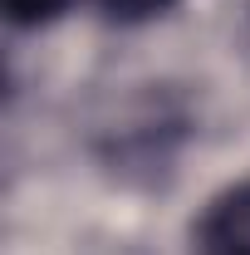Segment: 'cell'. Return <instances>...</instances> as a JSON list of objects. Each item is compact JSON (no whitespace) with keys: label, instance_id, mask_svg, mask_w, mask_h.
I'll list each match as a JSON object with an SVG mask.
<instances>
[{"label":"cell","instance_id":"1","mask_svg":"<svg viewBox=\"0 0 250 255\" xmlns=\"http://www.w3.org/2000/svg\"><path fill=\"white\" fill-rule=\"evenodd\" d=\"M196 255H250V182L216 191L191 226Z\"/></svg>","mask_w":250,"mask_h":255},{"label":"cell","instance_id":"3","mask_svg":"<svg viewBox=\"0 0 250 255\" xmlns=\"http://www.w3.org/2000/svg\"><path fill=\"white\" fill-rule=\"evenodd\" d=\"M64 5L69 0H5V15H10V25L30 30V25H49L54 15H64Z\"/></svg>","mask_w":250,"mask_h":255},{"label":"cell","instance_id":"2","mask_svg":"<svg viewBox=\"0 0 250 255\" xmlns=\"http://www.w3.org/2000/svg\"><path fill=\"white\" fill-rule=\"evenodd\" d=\"M177 0H98V10L108 15V20H118V25H142V20H152V15H167Z\"/></svg>","mask_w":250,"mask_h":255}]
</instances>
